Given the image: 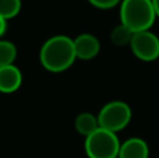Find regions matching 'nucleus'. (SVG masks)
<instances>
[{"mask_svg":"<svg viewBox=\"0 0 159 158\" xmlns=\"http://www.w3.org/2000/svg\"><path fill=\"white\" fill-rule=\"evenodd\" d=\"M74 42L66 35H55L41 48L39 60L45 70L50 73H61L73 66L75 60Z\"/></svg>","mask_w":159,"mask_h":158,"instance_id":"obj_1","label":"nucleus"},{"mask_svg":"<svg viewBox=\"0 0 159 158\" xmlns=\"http://www.w3.org/2000/svg\"><path fill=\"white\" fill-rule=\"evenodd\" d=\"M157 14L151 0H121L120 24L131 32L149 31L154 25Z\"/></svg>","mask_w":159,"mask_h":158,"instance_id":"obj_2","label":"nucleus"},{"mask_svg":"<svg viewBox=\"0 0 159 158\" xmlns=\"http://www.w3.org/2000/svg\"><path fill=\"white\" fill-rule=\"evenodd\" d=\"M120 144L116 133L99 128L85 137L84 147L88 158H117Z\"/></svg>","mask_w":159,"mask_h":158,"instance_id":"obj_3","label":"nucleus"},{"mask_svg":"<svg viewBox=\"0 0 159 158\" xmlns=\"http://www.w3.org/2000/svg\"><path fill=\"white\" fill-rule=\"evenodd\" d=\"M130 120H131V108L124 101H110L102 106L98 114L99 128L113 133H117L127 128Z\"/></svg>","mask_w":159,"mask_h":158,"instance_id":"obj_4","label":"nucleus"},{"mask_svg":"<svg viewBox=\"0 0 159 158\" xmlns=\"http://www.w3.org/2000/svg\"><path fill=\"white\" fill-rule=\"evenodd\" d=\"M129 46L133 55L143 62H154L159 58V38L151 31L134 32Z\"/></svg>","mask_w":159,"mask_h":158,"instance_id":"obj_5","label":"nucleus"},{"mask_svg":"<svg viewBox=\"0 0 159 158\" xmlns=\"http://www.w3.org/2000/svg\"><path fill=\"white\" fill-rule=\"evenodd\" d=\"M73 42H74L75 58L81 60H91L96 58L101 50V44L92 34H81L73 39Z\"/></svg>","mask_w":159,"mask_h":158,"instance_id":"obj_6","label":"nucleus"},{"mask_svg":"<svg viewBox=\"0 0 159 158\" xmlns=\"http://www.w3.org/2000/svg\"><path fill=\"white\" fill-rule=\"evenodd\" d=\"M22 73L14 64L0 67V92L13 94L21 87Z\"/></svg>","mask_w":159,"mask_h":158,"instance_id":"obj_7","label":"nucleus"},{"mask_svg":"<svg viewBox=\"0 0 159 158\" xmlns=\"http://www.w3.org/2000/svg\"><path fill=\"white\" fill-rule=\"evenodd\" d=\"M149 147L145 140L140 137H131L120 144L117 158H148Z\"/></svg>","mask_w":159,"mask_h":158,"instance_id":"obj_8","label":"nucleus"},{"mask_svg":"<svg viewBox=\"0 0 159 158\" xmlns=\"http://www.w3.org/2000/svg\"><path fill=\"white\" fill-rule=\"evenodd\" d=\"M74 128L77 130L78 134L84 137H88L89 134H92L93 132H96L99 129L98 123V116L92 115L91 112H82L74 120Z\"/></svg>","mask_w":159,"mask_h":158,"instance_id":"obj_9","label":"nucleus"},{"mask_svg":"<svg viewBox=\"0 0 159 158\" xmlns=\"http://www.w3.org/2000/svg\"><path fill=\"white\" fill-rule=\"evenodd\" d=\"M17 59V48L13 42L0 39V67L14 64Z\"/></svg>","mask_w":159,"mask_h":158,"instance_id":"obj_10","label":"nucleus"},{"mask_svg":"<svg viewBox=\"0 0 159 158\" xmlns=\"http://www.w3.org/2000/svg\"><path fill=\"white\" fill-rule=\"evenodd\" d=\"M131 31L127 27H124L123 24H119L113 28V31L110 32V41L113 42V45L116 46H124V45H130L133 38Z\"/></svg>","mask_w":159,"mask_h":158,"instance_id":"obj_11","label":"nucleus"},{"mask_svg":"<svg viewBox=\"0 0 159 158\" xmlns=\"http://www.w3.org/2000/svg\"><path fill=\"white\" fill-rule=\"evenodd\" d=\"M21 10V0H0V17L4 20L14 18Z\"/></svg>","mask_w":159,"mask_h":158,"instance_id":"obj_12","label":"nucleus"},{"mask_svg":"<svg viewBox=\"0 0 159 158\" xmlns=\"http://www.w3.org/2000/svg\"><path fill=\"white\" fill-rule=\"evenodd\" d=\"M88 2L96 8L107 10V8H113L115 6H117L119 3H121V0H88Z\"/></svg>","mask_w":159,"mask_h":158,"instance_id":"obj_13","label":"nucleus"},{"mask_svg":"<svg viewBox=\"0 0 159 158\" xmlns=\"http://www.w3.org/2000/svg\"><path fill=\"white\" fill-rule=\"evenodd\" d=\"M6 31H7V20H4V18L0 17V38L4 35Z\"/></svg>","mask_w":159,"mask_h":158,"instance_id":"obj_14","label":"nucleus"},{"mask_svg":"<svg viewBox=\"0 0 159 158\" xmlns=\"http://www.w3.org/2000/svg\"><path fill=\"white\" fill-rule=\"evenodd\" d=\"M151 2H152V6H154L155 14H157V17H159V0H151Z\"/></svg>","mask_w":159,"mask_h":158,"instance_id":"obj_15","label":"nucleus"}]
</instances>
